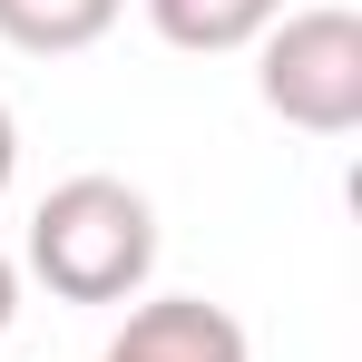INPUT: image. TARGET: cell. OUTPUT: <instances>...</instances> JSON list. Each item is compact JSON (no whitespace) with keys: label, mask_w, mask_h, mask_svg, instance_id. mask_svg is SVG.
<instances>
[{"label":"cell","mask_w":362,"mask_h":362,"mask_svg":"<svg viewBox=\"0 0 362 362\" xmlns=\"http://www.w3.org/2000/svg\"><path fill=\"white\" fill-rule=\"evenodd\" d=\"M255 88L303 137H353L362 127V10H343V0L284 10L255 40Z\"/></svg>","instance_id":"2"},{"label":"cell","mask_w":362,"mask_h":362,"mask_svg":"<svg viewBox=\"0 0 362 362\" xmlns=\"http://www.w3.org/2000/svg\"><path fill=\"white\" fill-rule=\"evenodd\" d=\"M284 20V0H147V30L167 49H255L264 30Z\"/></svg>","instance_id":"4"},{"label":"cell","mask_w":362,"mask_h":362,"mask_svg":"<svg viewBox=\"0 0 362 362\" xmlns=\"http://www.w3.org/2000/svg\"><path fill=\"white\" fill-rule=\"evenodd\" d=\"M30 274L59 303H127L157 274V206L108 167L59 177L30 216Z\"/></svg>","instance_id":"1"},{"label":"cell","mask_w":362,"mask_h":362,"mask_svg":"<svg viewBox=\"0 0 362 362\" xmlns=\"http://www.w3.org/2000/svg\"><path fill=\"white\" fill-rule=\"evenodd\" d=\"M127 0H0V40L30 49V59H69V49H98L118 30Z\"/></svg>","instance_id":"5"},{"label":"cell","mask_w":362,"mask_h":362,"mask_svg":"<svg viewBox=\"0 0 362 362\" xmlns=\"http://www.w3.org/2000/svg\"><path fill=\"white\" fill-rule=\"evenodd\" d=\"M10 177H20V118H10V98H0V196H10Z\"/></svg>","instance_id":"6"},{"label":"cell","mask_w":362,"mask_h":362,"mask_svg":"<svg viewBox=\"0 0 362 362\" xmlns=\"http://www.w3.org/2000/svg\"><path fill=\"white\" fill-rule=\"evenodd\" d=\"M10 323H20V264L0 255V333H10Z\"/></svg>","instance_id":"7"},{"label":"cell","mask_w":362,"mask_h":362,"mask_svg":"<svg viewBox=\"0 0 362 362\" xmlns=\"http://www.w3.org/2000/svg\"><path fill=\"white\" fill-rule=\"evenodd\" d=\"M98 362H255V343L226 303L157 294V303H127V323L98 343Z\"/></svg>","instance_id":"3"}]
</instances>
